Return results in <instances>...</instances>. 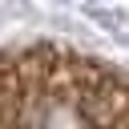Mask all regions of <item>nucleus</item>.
Segmentation results:
<instances>
[{
	"instance_id": "1",
	"label": "nucleus",
	"mask_w": 129,
	"mask_h": 129,
	"mask_svg": "<svg viewBox=\"0 0 129 129\" xmlns=\"http://www.w3.org/2000/svg\"><path fill=\"white\" fill-rule=\"evenodd\" d=\"M20 129H97V117L89 113L81 93L48 89L28 97V105L20 109Z\"/></svg>"
}]
</instances>
